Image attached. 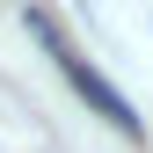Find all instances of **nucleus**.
Segmentation results:
<instances>
[{"instance_id":"nucleus-1","label":"nucleus","mask_w":153,"mask_h":153,"mask_svg":"<svg viewBox=\"0 0 153 153\" xmlns=\"http://www.w3.org/2000/svg\"><path fill=\"white\" fill-rule=\"evenodd\" d=\"M29 36H36V44H44V51H51V59H59V73H66V80H73V95H80V102H95V109H102V117H109V124H117V131H124V139H146V124H139V109H131V102H124V95H117V88H109V80H102V73H95V66L80 59V51H73V44H66V36H59V22H51V15H44V7H29Z\"/></svg>"}]
</instances>
